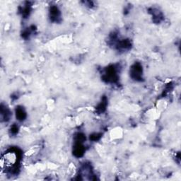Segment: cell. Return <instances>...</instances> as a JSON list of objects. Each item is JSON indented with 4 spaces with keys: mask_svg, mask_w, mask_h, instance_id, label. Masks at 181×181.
<instances>
[{
    "mask_svg": "<svg viewBox=\"0 0 181 181\" xmlns=\"http://www.w3.org/2000/svg\"><path fill=\"white\" fill-rule=\"evenodd\" d=\"M142 67L139 64H134L131 68V76L135 80L142 79Z\"/></svg>",
    "mask_w": 181,
    "mask_h": 181,
    "instance_id": "6da1fadb",
    "label": "cell"
},
{
    "mask_svg": "<svg viewBox=\"0 0 181 181\" xmlns=\"http://www.w3.org/2000/svg\"><path fill=\"white\" fill-rule=\"evenodd\" d=\"M50 14H51V18L53 20L57 21L58 18H59V9L57 7H52L51 9H50Z\"/></svg>",
    "mask_w": 181,
    "mask_h": 181,
    "instance_id": "7a4b0ae2",
    "label": "cell"
},
{
    "mask_svg": "<svg viewBox=\"0 0 181 181\" xmlns=\"http://www.w3.org/2000/svg\"><path fill=\"white\" fill-rule=\"evenodd\" d=\"M26 116V115L25 111L22 108H18L16 109V118H18V120H25Z\"/></svg>",
    "mask_w": 181,
    "mask_h": 181,
    "instance_id": "3957f363",
    "label": "cell"
},
{
    "mask_svg": "<svg viewBox=\"0 0 181 181\" xmlns=\"http://www.w3.org/2000/svg\"><path fill=\"white\" fill-rule=\"evenodd\" d=\"M18 132V127L16 125H13L11 127V132L12 133H16Z\"/></svg>",
    "mask_w": 181,
    "mask_h": 181,
    "instance_id": "277c9868",
    "label": "cell"
}]
</instances>
